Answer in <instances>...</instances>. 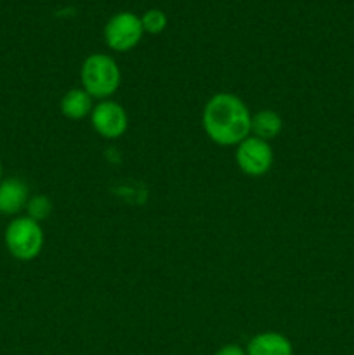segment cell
I'll return each instance as SVG.
<instances>
[{"instance_id":"6da1fadb","label":"cell","mask_w":354,"mask_h":355,"mask_svg":"<svg viewBox=\"0 0 354 355\" xmlns=\"http://www.w3.org/2000/svg\"><path fill=\"white\" fill-rule=\"evenodd\" d=\"M250 114L238 96L219 92L208 99L203 110L205 134L219 146H238L250 137Z\"/></svg>"},{"instance_id":"7a4b0ae2","label":"cell","mask_w":354,"mask_h":355,"mask_svg":"<svg viewBox=\"0 0 354 355\" xmlns=\"http://www.w3.org/2000/svg\"><path fill=\"white\" fill-rule=\"evenodd\" d=\"M83 90L92 99H108L120 87V68L113 58L106 54H92L83 61L82 71Z\"/></svg>"},{"instance_id":"3957f363","label":"cell","mask_w":354,"mask_h":355,"mask_svg":"<svg viewBox=\"0 0 354 355\" xmlns=\"http://www.w3.org/2000/svg\"><path fill=\"white\" fill-rule=\"evenodd\" d=\"M6 246L17 260H33L44 246V231L40 224L30 217H19L7 225Z\"/></svg>"},{"instance_id":"277c9868","label":"cell","mask_w":354,"mask_h":355,"mask_svg":"<svg viewBox=\"0 0 354 355\" xmlns=\"http://www.w3.org/2000/svg\"><path fill=\"white\" fill-rule=\"evenodd\" d=\"M144 28L141 17L132 12L115 14L104 28V40L113 51L125 52L134 49L141 40Z\"/></svg>"},{"instance_id":"5b68a950","label":"cell","mask_w":354,"mask_h":355,"mask_svg":"<svg viewBox=\"0 0 354 355\" xmlns=\"http://www.w3.org/2000/svg\"><path fill=\"white\" fill-rule=\"evenodd\" d=\"M236 162L246 175L260 177L273 166V149L269 142L257 137H246L236 149Z\"/></svg>"},{"instance_id":"8992f818","label":"cell","mask_w":354,"mask_h":355,"mask_svg":"<svg viewBox=\"0 0 354 355\" xmlns=\"http://www.w3.org/2000/svg\"><path fill=\"white\" fill-rule=\"evenodd\" d=\"M90 120H92L94 130L104 139L121 137L128 127L127 113L120 104L113 101H103L94 106Z\"/></svg>"},{"instance_id":"52a82bcc","label":"cell","mask_w":354,"mask_h":355,"mask_svg":"<svg viewBox=\"0 0 354 355\" xmlns=\"http://www.w3.org/2000/svg\"><path fill=\"white\" fill-rule=\"evenodd\" d=\"M28 203V186L19 179L0 182V214L14 215Z\"/></svg>"},{"instance_id":"ba28073f","label":"cell","mask_w":354,"mask_h":355,"mask_svg":"<svg viewBox=\"0 0 354 355\" xmlns=\"http://www.w3.org/2000/svg\"><path fill=\"white\" fill-rule=\"evenodd\" d=\"M292 343L280 333H262L250 340L246 355H292Z\"/></svg>"},{"instance_id":"9c48e42d","label":"cell","mask_w":354,"mask_h":355,"mask_svg":"<svg viewBox=\"0 0 354 355\" xmlns=\"http://www.w3.org/2000/svg\"><path fill=\"white\" fill-rule=\"evenodd\" d=\"M92 110V97L83 89L68 90L61 99V113L69 120H82Z\"/></svg>"},{"instance_id":"30bf717a","label":"cell","mask_w":354,"mask_h":355,"mask_svg":"<svg viewBox=\"0 0 354 355\" xmlns=\"http://www.w3.org/2000/svg\"><path fill=\"white\" fill-rule=\"evenodd\" d=\"M281 128H283V121H281L280 114L274 113V111L264 110V111H259V113L252 114L250 134H253V137L269 142L271 139L280 135Z\"/></svg>"},{"instance_id":"8fae6325","label":"cell","mask_w":354,"mask_h":355,"mask_svg":"<svg viewBox=\"0 0 354 355\" xmlns=\"http://www.w3.org/2000/svg\"><path fill=\"white\" fill-rule=\"evenodd\" d=\"M26 210L28 217L40 224L42 220L49 218V215L52 214V203L47 196H42L40 194V196H33L31 200H28Z\"/></svg>"},{"instance_id":"7c38bea8","label":"cell","mask_w":354,"mask_h":355,"mask_svg":"<svg viewBox=\"0 0 354 355\" xmlns=\"http://www.w3.org/2000/svg\"><path fill=\"white\" fill-rule=\"evenodd\" d=\"M141 23H142V28H144V31L156 35L160 33V31L165 30L167 16L162 12V10L151 9L141 17Z\"/></svg>"},{"instance_id":"4fadbf2b","label":"cell","mask_w":354,"mask_h":355,"mask_svg":"<svg viewBox=\"0 0 354 355\" xmlns=\"http://www.w3.org/2000/svg\"><path fill=\"white\" fill-rule=\"evenodd\" d=\"M215 355H246V354L243 352L242 347H238V345H226V347H222V349L219 350V352L215 354Z\"/></svg>"},{"instance_id":"5bb4252c","label":"cell","mask_w":354,"mask_h":355,"mask_svg":"<svg viewBox=\"0 0 354 355\" xmlns=\"http://www.w3.org/2000/svg\"><path fill=\"white\" fill-rule=\"evenodd\" d=\"M0 182H2V165H0Z\"/></svg>"}]
</instances>
